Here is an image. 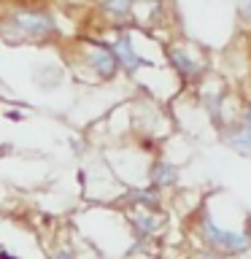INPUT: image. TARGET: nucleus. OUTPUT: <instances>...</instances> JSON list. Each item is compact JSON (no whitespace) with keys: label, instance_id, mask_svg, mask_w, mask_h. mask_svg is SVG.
Segmentation results:
<instances>
[{"label":"nucleus","instance_id":"6e6552de","mask_svg":"<svg viewBox=\"0 0 251 259\" xmlns=\"http://www.w3.org/2000/svg\"><path fill=\"white\" fill-rule=\"evenodd\" d=\"M121 200H124L127 205H133V208H146V210H154V213L162 208V194H159V189H154V186L130 189Z\"/></svg>","mask_w":251,"mask_h":259},{"label":"nucleus","instance_id":"f257e3e1","mask_svg":"<svg viewBox=\"0 0 251 259\" xmlns=\"http://www.w3.org/2000/svg\"><path fill=\"white\" fill-rule=\"evenodd\" d=\"M57 35H60V27H57V19L49 8L24 6L0 19V40L8 46L49 44Z\"/></svg>","mask_w":251,"mask_h":259},{"label":"nucleus","instance_id":"4468645a","mask_svg":"<svg viewBox=\"0 0 251 259\" xmlns=\"http://www.w3.org/2000/svg\"><path fill=\"white\" fill-rule=\"evenodd\" d=\"M6 116H8V119H14V121H22V119H24L22 113H19V111H14V108H11V111H6Z\"/></svg>","mask_w":251,"mask_h":259},{"label":"nucleus","instance_id":"1a4fd4ad","mask_svg":"<svg viewBox=\"0 0 251 259\" xmlns=\"http://www.w3.org/2000/svg\"><path fill=\"white\" fill-rule=\"evenodd\" d=\"M62 78H65V70L57 62H44V65H38V68L32 70V84H35L38 89H44V92L57 89L62 84Z\"/></svg>","mask_w":251,"mask_h":259},{"label":"nucleus","instance_id":"9d476101","mask_svg":"<svg viewBox=\"0 0 251 259\" xmlns=\"http://www.w3.org/2000/svg\"><path fill=\"white\" fill-rule=\"evenodd\" d=\"M227 143L240 154H251V124H246V121L240 119L238 124L227 133Z\"/></svg>","mask_w":251,"mask_h":259},{"label":"nucleus","instance_id":"0eeeda50","mask_svg":"<svg viewBox=\"0 0 251 259\" xmlns=\"http://www.w3.org/2000/svg\"><path fill=\"white\" fill-rule=\"evenodd\" d=\"M130 227H133V235L138 243L149 240L151 235H157L159 230V216L154 210H146V208H135L130 213Z\"/></svg>","mask_w":251,"mask_h":259},{"label":"nucleus","instance_id":"2eb2a0df","mask_svg":"<svg viewBox=\"0 0 251 259\" xmlns=\"http://www.w3.org/2000/svg\"><path fill=\"white\" fill-rule=\"evenodd\" d=\"M200 259H224V256H222V254H216V251H211V248H208V251H205V254H202Z\"/></svg>","mask_w":251,"mask_h":259},{"label":"nucleus","instance_id":"f8f14e48","mask_svg":"<svg viewBox=\"0 0 251 259\" xmlns=\"http://www.w3.org/2000/svg\"><path fill=\"white\" fill-rule=\"evenodd\" d=\"M68 146H70L73 157H81V154H84V146H81V141H78V138H68Z\"/></svg>","mask_w":251,"mask_h":259},{"label":"nucleus","instance_id":"dca6fc26","mask_svg":"<svg viewBox=\"0 0 251 259\" xmlns=\"http://www.w3.org/2000/svg\"><path fill=\"white\" fill-rule=\"evenodd\" d=\"M243 121H246V124H251V105H248V111L243 113Z\"/></svg>","mask_w":251,"mask_h":259},{"label":"nucleus","instance_id":"ddd939ff","mask_svg":"<svg viewBox=\"0 0 251 259\" xmlns=\"http://www.w3.org/2000/svg\"><path fill=\"white\" fill-rule=\"evenodd\" d=\"M54 259H76V254H73V248H57Z\"/></svg>","mask_w":251,"mask_h":259},{"label":"nucleus","instance_id":"9b49d317","mask_svg":"<svg viewBox=\"0 0 251 259\" xmlns=\"http://www.w3.org/2000/svg\"><path fill=\"white\" fill-rule=\"evenodd\" d=\"M135 0H100V11L105 16H111L113 22H124L133 14Z\"/></svg>","mask_w":251,"mask_h":259},{"label":"nucleus","instance_id":"20e7f679","mask_svg":"<svg viewBox=\"0 0 251 259\" xmlns=\"http://www.w3.org/2000/svg\"><path fill=\"white\" fill-rule=\"evenodd\" d=\"M111 49H113V54H116L119 70H124L127 76H135L141 68H146V65H149L141 54H138V49L133 46V38H130L127 32H119V35L111 40Z\"/></svg>","mask_w":251,"mask_h":259},{"label":"nucleus","instance_id":"423d86ee","mask_svg":"<svg viewBox=\"0 0 251 259\" xmlns=\"http://www.w3.org/2000/svg\"><path fill=\"white\" fill-rule=\"evenodd\" d=\"M178 178H181V170L168 159H154L149 165V186H154V189H159V192L176 186Z\"/></svg>","mask_w":251,"mask_h":259},{"label":"nucleus","instance_id":"39448f33","mask_svg":"<svg viewBox=\"0 0 251 259\" xmlns=\"http://www.w3.org/2000/svg\"><path fill=\"white\" fill-rule=\"evenodd\" d=\"M168 62H170V68H173L184 81H197L200 73H202L200 62L194 60L186 49H181V46H170L168 49Z\"/></svg>","mask_w":251,"mask_h":259},{"label":"nucleus","instance_id":"f03ea898","mask_svg":"<svg viewBox=\"0 0 251 259\" xmlns=\"http://www.w3.org/2000/svg\"><path fill=\"white\" fill-rule=\"evenodd\" d=\"M200 238L202 243L211 248V251H216V254H222V256H240V254H246V251H251V238L248 235H243V232H232V230H222L214 219H200Z\"/></svg>","mask_w":251,"mask_h":259},{"label":"nucleus","instance_id":"7ed1b4c3","mask_svg":"<svg viewBox=\"0 0 251 259\" xmlns=\"http://www.w3.org/2000/svg\"><path fill=\"white\" fill-rule=\"evenodd\" d=\"M84 62H87V68L92 70V76H95L97 81H105V84H108V81H113V78L121 73L111 44H103V40H87Z\"/></svg>","mask_w":251,"mask_h":259}]
</instances>
